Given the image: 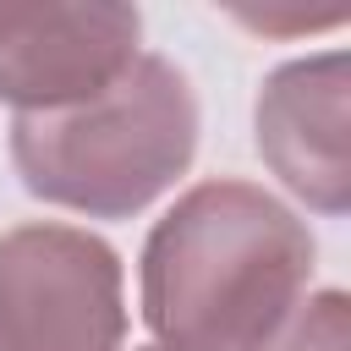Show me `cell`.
I'll return each instance as SVG.
<instances>
[{
  "mask_svg": "<svg viewBox=\"0 0 351 351\" xmlns=\"http://www.w3.org/2000/svg\"><path fill=\"white\" fill-rule=\"evenodd\" d=\"M307 225L252 181L192 186L143 247L159 351H263L313 280Z\"/></svg>",
  "mask_w": 351,
  "mask_h": 351,
  "instance_id": "cell-1",
  "label": "cell"
},
{
  "mask_svg": "<svg viewBox=\"0 0 351 351\" xmlns=\"http://www.w3.org/2000/svg\"><path fill=\"white\" fill-rule=\"evenodd\" d=\"M192 148L197 99L165 55H137L93 99L16 115L11 126L22 186L93 219H121L154 203L192 165Z\"/></svg>",
  "mask_w": 351,
  "mask_h": 351,
  "instance_id": "cell-2",
  "label": "cell"
},
{
  "mask_svg": "<svg viewBox=\"0 0 351 351\" xmlns=\"http://www.w3.org/2000/svg\"><path fill=\"white\" fill-rule=\"evenodd\" d=\"M126 302L115 252L71 225L0 236V351H121Z\"/></svg>",
  "mask_w": 351,
  "mask_h": 351,
  "instance_id": "cell-3",
  "label": "cell"
},
{
  "mask_svg": "<svg viewBox=\"0 0 351 351\" xmlns=\"http://www.w3.org/2000/svg\"><path fill=\"white\" fill-rule=\"evenodd\" d=\"M132 5H0V99L22 115L66 110L137 60Z\"/></svg>",
  "mask_w": 351,
  "mask_h": 351,
  "instance_id": "cell-4",
  "label": "cell"
},
{
  "mask_svg": "<svg viewBox=\"0 0 351 351\" xmlns=\"http://www.w3.org/2000/svg\"><path fill=\"white\" fill-rule=\"evenodd\" d=\"M351 60L340 49L280 66L258 93V154L269 170L324 214H340L351 197L346 165V110H351Z\"/></svg>",
  "mask_w": 351,
  "mask_h": 351,
  "instance_id": "cell-5",
  "label": "cell"
},
{
  "mask_svg": "<svg viewBox=\"0 0 351 351\" xmlns=\"http://www.w3.org/2000/svg\"><path fill=\"white\" fill-rule=\"evenodd\" d=\"M263 351H351V307L340 291H324L302 302Z\"/></svg>",
  "mask_w": 351,
  "mask_h": 351,
  "instance_id": "cell-6",
  "label": "cell"
},
{
  "mask_svg": "<svg viewBox=\"0 0 351 351\" xmlns=\"http://www.w3.org/2000/svg\"><path fill=\"white\" fill-rule=\"evenodd\" d=\"M340 16H346V5H329V11H241V22H252L263 33H280V27H329Z\"/></svg>",
  "mask_w": 351,
  "mask_h": 351,
  "instance_id": "cell-7",
  "label": "cell"
},
{
  "mask_svg": "<svg viewBox=\"0 0 351 351\" xmlns=\"http://www.w3.org/2000/svg\"><path fill=\"white\" fill-rule=\"evenodd\" d=\"M143 351H159V346H143Z\"/></svg>",
  "mask_w": 351,
  "mask_h": 351,
  "instance_id": "cell-8",
  "label": "cell"
}]
</instances>
